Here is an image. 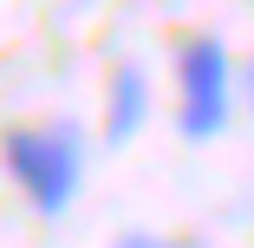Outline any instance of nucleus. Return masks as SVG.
Wrapping results in <instances>:
<instances>
[{
	"label": "nucleus",
	"instance_id": "obj_1",
	"mask_svg": "<svg viewBox=\"0 0 254 248\" xmlns=\"http://www.w3.org/2000/svg\"><path fill=\"white\" fill-rule=\"evenodd\" d=\"M0 157H7V176L26 189V203L39 216H59L72 196H78V176H85V144L72 124H20L0 137Z\"/></svg>",
	"mask_w": 254,
	"mask_h": 248
},
{
	"label": "nucleus",
	"instance_id": "obj_2",
	"mask_svg": "<svg viewBox=\"0 0 254 248\" xmlns=\"http://www.w3.org/2000/svg\"><path fill=\"white\" fill-rule=\"evenodd\" d=\"M228 105H235V59L228 46L195 33L176 46V131L189 144H209L228 131Z\"/></svg>",
	"mask_w": 254,
	"mask_h": 248
},
{
	"label": "nucleus",
	"instance_id": "obj_3",
	"mask_svg": "<svg viewBox=\"0 0 254 248\" xmlns=\"http://www.w3.org/2000/svg\"><path fill=\"white\" fill-rule=\"evenodd\" d=\"M105 91H111V105H105V144H130L137 124H143V111H150V85H143L137 66H118Z\"/></svg>",
	"mask_w": 254,
	"mask_h": 248
},
{
	"label": "nucleus",
	"instance_id": "obj_4",
	"mask_svg": "<svg viewBox=\"0 0 254 248\" xmlns=\"http://www.w3.org/2000/svg\"><path fill=\"white\" fill-rule=\"evenodd\" d=\"M118 248H202V242H183V235H118Z\"/></svg>",
	"mask_w": 254,
	"mask_h": 248
},
{
	"label": "nucleus",
	"instance_id": "obj_5",
	"mask_svg": "<svg viewBox=\"0 0 254 248\" xmlns=\"http://www.w3.org/2000/svg\"><path fill=\"white\" fill-rule=\"evenodd\" d=\"M241 85H248V111H254V59H248V72H241Z\"/></svg>",
	"mask_w": 254,
	"mask_h": 248
}]
</instances>
